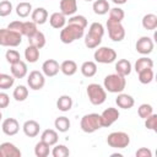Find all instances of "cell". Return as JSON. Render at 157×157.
I'll use <instances>...</instances> for the list:
<instances>
[{
	"mask_svg": "<svg viewBox=\"0 0 157 157\" xmlns=\"http://www.w3.org/2000/svg\"><path fill=\"white\" fill-rule=\"evenodd\" d=\"M22 42V34L12 29L0 28V45L2 47H18Z\"/></svg>",
	"mask_w": 157,
	"mask_h": 157,
	"instance_id": "6",
	"label": "cell"
},
{
	"mask_svg": "<svg viewBox=\"0 0 157 157\" xmlns=\"http://www.w3.org/2000/svg\"><path fill=\"white\" fill-rule=\"evenodd\" d=\"M15 77L7 74H0V90H9L13 86Z\"/></svg>",
	"mask_w": 157,
	"mask_h": 157,
	"instance_id": "36",
	"label": "cell"
},
{
	"mask_svg": "<svg viewBox=\"0 0 157 157\" xmlns=\"http://www.w3.org/2000/svg\"><path fill=\"white\" fill-rule=\"evenodd\" d=\"M56 108L61 112H69L72 108V98L67 94H63L56 101Z\"/></svg>",
	"mask_w": 157,
	"mask_h": 157,
	"instance_id": "26",
	"label": "cell"
},
{
	"mask_svg": "<svg viewBox=\"0 0 157 157\" xmlns=\"http://www.w3.org/2000/svg\"><path fill=\"white\" fill-rule=\"evenodd\" d=\"M32 4L28 1H22L16 6V13L18 17L25 18L27 16H29V13H32Z\"/></svg>",
	"mask_w": 157,
	"mask_h": 157,
	"instance_id": "30",
	"label": "cell"
},
{
	"mask_svg": "<svg viewBox=\"0 0 157 157\" xmlns=\"http://www.w3.org/2000/svg\"><path fill=\"white\" fill-rule=\"evenodd\" d=\"M25 59H26L28 63H31V64L36 63V61L39 59V49H38L37 47L29 44V45L25 49Z\"/></svg>",
	"mask_w": 157,
	"mask_h": 157,
	"instance_id": "31",
	"label": "cell"
},
{
	"mask_svg": "<svg viewBox=\"0 0 157 157\" xmlns=\"http://www.w3.org/2000/svg\"><path fill=\"white\" fill-rule=\"evenodd\" d=\"M115 103H117V105H118L119 108H121V109H130V108L134 107L135 101H134V98H132L130 94L120 92V93H118V96H117V98H115Z\"/></svg>",
	"mask_w": 157,
	"mask_h": 157,
	"instance_id": "16",
	"label": "cell"
},
{
	"mask_svg": "<svg viewBox=\"0 0 157 157\" xmlns=\"http://www.w3.org/2000/svg\"><path fill=\"white\" fill-rule=\"evenodd\" d=\"M142 27L147 31H153L157 28V16L155 13H147L142 17Z\"/></svg>",
	"mask_w": 157,
	"mask_h": 157,
	"instance_id": "28",
	"label": "cell"
},
{
	"mask_svg": "<svg viewBox=\"0 0 157 157\" xmlns=\"http://www.w3.org/2000/svg\"><path fill=\"white\" fill-rule=\"evenodd\" d=\"M1 130L7 136H13L20 130V124L15 118H7L1 124Z\"/></svg>",
	"mask_w": 157,
	"mask_h": 157,
	"instance_id": "14",
	"label": "cell"
},
{
	"mask_svg": "<svg viewBox=\"0 0 157 157\" xmlns=\"http://www.w3.org/2000/svg\"><path fill=\"white\" fill-rule=\"evenodd\" d=\"M80 70L85 77H93L97 74V64L94 61H91V60L85 61V63H82Z\"/></svg>",
	"mask_w": 157,
	"mask_h": 157,
	"instance_id": "24",
	"label": "cell"
},
{
	"mask_svg": "<svg viewBox=\"0 0 157 157\" xmlns=\"http://www.w3.org/2000/svg\"><path fill=\"white\" fill-rule=\"evenodd\" d=\"M152 67H153V60L147 58V56L139 58L135 63V71L136 72H140L144 69H152Z\"/></svg>",
	"mask_w": 157,
	"mask_h": 157,
	"instance_id": "32",
	"label": "cell"
},
{
	"mask_svg": "<svg viewBox=\"0 0 157 157\" xmlns=\"http://www.w3.org/2000/svg\"><path fill=\"white\" fill-rule=\"evenodd\" d=\"M77 11L76 0H60V12L65 16H72Z\"/></svg>",
	"mask_w": 157,
	"mask_h": 157,
	"instance_id": "19",
	"label": "cell"
},
{
	"mask_svg": "<svg viewBox=\"0 0 157 157\" xmlns=\"http://www.w3.org/2000/svg\"><path fill=\"white\" fill-rule=\"evenodd\" d=\"M37 25L33 21H25L22 25V36H26L27 38L32 37L37 32Z\"/></svg>",
	"mask_w": 157,
	"mask_h": 157,
	"instance_id": "35",
	"label": "cell"
},
{
	"mask_svg": "<svg viewBox=\"0 0 157 157\" xmlns=\"http://www.w3.org/2000/svg\"><path fill=\"white\" fill-rule=\"evenodd\" d=\"M10 104V97L5 92H0V109L7 108Z\"/></svg>",
	"mask_w": 157,
	"mask_h": 157,
	"instance_id": "47",
	"label": "cell"
},
{
	"mask_svg": "<svg viewBox=\"0 0 157 157\" xmlns=\"http://www.w3.org/2000/svg\"><path fill=\"white\" fill-rule=\"evenodd\" d=\"M28 43L31 45L37 47L38 49H42L45 45V36H44V33L40 32V31H37L32 37L28 38Z\"/></svg>",
	"mask_w": 157,
	"mask_h": 157,
	"instance_id": "29",
	"label": "cell"
},
{
	"mask_svg": "<svg viewBox=\"0 0 157 157\" xmlns=\"http://www.w3.org/2000/svg\"><path fill=\"white\" fill-rule=\"evenodd\" d=\"M125 13L123 11V9L120 7H113L109 10V17L108 20H112V21H115V22H121L123 18H124Z\"/></svg>",
	"mask_w": 157,
	"mask_h": 157,
	"instance_id": "39",
	"label": "cell"
},
{
	"mask_svg": "<svg viewBox=\"0 0 157 157\" xmlns=\"http://www.w3.org/2000/svg\"><path fill=\"white\" fill-rule=\"evenodd\" d=\"M5 59L6 61L11 65V64H15L17 61L21 60V56H20V53L15 49H7V52L5 53Z\"/></svg>",
	"mask_w": 157,
	"mask_h": 157,
	"instance_id": "41",
	"label": "cell"
},
{
	"mask_svg": "<svg viewBox=\"0 0 157 157\" xmlns=\"http://www.w3.org/2000/svg\"><path fill=\"white\" fill-rule=\"evenodd\" d=\"M131 69H132L131 63L128 59H120L115 64V71H117V74H119V75H121L124 77L128 76V75H130Z\"/></svg>",
	"mask_w": 157,
	"mask_h": 157,
	"instance_id": "23",
	"label": "cell"
},
{
	"mask_svg": "<svg viewBox=\"0 0 157 157\" xmlns=\"http://www.w3.org/2000/svg\"><path fill=\"white\" fill-rule=\"evenodd\" d=\"M60 71L65 76H72L77 71V64L74 60H64L60 64Z\"/></svg>",
	"mask_w": 157,
	"mask_h": 157,
	"instance_id": "25",
	"label": "cell"
},
{
	"mask_svg": "<svg viewBox=\"0 0 157 157\" xmlns=\"http://www.w3.org/2000/svg\"><path fill=\"white\" fill-rule=\"evenodd\" d=\"M22 25H23V21H12V22L9 23L7 28L22 34Z\"/></svg>",
	"mask_w": 157,
	"mask_h": 157,
	"instance_id": "46",
	"label": "cell"
},
{
	"mask_svg": "<svg viewBox=\"0 0 157 157\" xmlns=\"http://www.w3.org/2000/svg\"><path fill=\"white\" fill-rule=\"evenodd\" d=\"M59 71H60V65L54 59H48L42 64V72L44 76L54 77L55 75H58Z\"/></svg>",
	"mask_w": 157,
	"mask_h": 157,
	"instance_id": "13",
	"label": "cell"
},
{
	"mask_svg": "<svg viewBox=\"0 0 157 157\" xmlns=\"http://www.w3.org/2000/svg\"><path fill=\"white\" fill-rule=\"evenodd\" d=\"M114 4H117V5H123V4H125L128 0H112Z\"/></svg>",
	"mask_w": 157,
	"mask_h": 157,
	"instance_id": "49",
	"label": "cell"
},
{
	"mask_svg": "<svg viewBox=\"0 0 157 157\" xmlns=\"http://www.w3.org/2000/svg\"><path fill=\"white\" fill-rule=\"evenodd\" d=\"M103 86H104V90L110 93H120L124 91V88L126 86V80L124 76H121L117 72L110 74L104 77Z\"/></svg>",
	"mask_w": 157,
	"mask_h": 157,
	"instance_id": "2",
	"label": "cell"
},
{
	"mask_svg": "<svg viewBox=\"0 0 157 157\" xmlns=\"http://www.w3.org/2000/svg\"><path fill=\"white\" fill-rule=\"evenodd\" d=\"M58 139H59L58 132H56L55 130H53V129H45V130L42 132V135H40V141L45 142V144L49 145V146L56 145Z\"/></svg>",
	"mask_w": 157,
	"mask_h": 157,
	"instance_id": "22",
	"label": "cell"
},
{
	"mask_svg": "<svg viewBox=\"0 0 157 157\" xmlns=\"http://www.w3.org/2000/svg\"><path fill=\"white\" fill-rule=\"evenodd\" d=\"M86 92H87V97L90 102L93 105H101L107 99V92L104 87H102L98 83H90L86 88Z\"/></svg>",
	"mask_w": 157,
	"mask_h": 157,
	"instance_id": "5",
	"label": "cell"
},
{
	"mask_svg": "<svg viewBox=\"0 0 157 157\" xmlns=\"http://www.w3.org/2000/svg\"><path fill=\"white\" fill-rule=\"evenodd\" d=\"M136 157H152V152L147 147H141L136 151Z\"/></svg>",
	"mask_w": 157,
	"mask_h": 157,
	"instance_id": "48",
	"label": "cell"
},
{
	"mask_svg": "<svg viewBox=\"0 0 157 157\" xmlns=\"http://www.w3.org/2000/svg\"><path fill=\"white\" fill-rule=\"evenodd\" d=\"M80 128L86 134H92V132L99 130L102 128L101 115L97 113H90V114L83 115L80 121Z\"/></svg>",
	"mask_w": 157,
	"mask_h": 157,
	"instance_id": "4",
	"label": "cell"
},
{
	"mask_svg": "<svg viewBox=\"0 0 157 157\" xmlns=\"http://www.w3.org/2000/svg\"><path fill=\"white\" fill-rule=\"evenodd\" d=\"M12 12V4L9 0L0 1V17H6Z\"/></svg>",
	"mask_w": 157,
	"mask_h": 157,
	"instance_id": "44",
	"label": "cell"
},
{
	"mask_svg": "<svg viewBox=\"0 0 157 157\" xmlns=\"http://www.w3.org/2000/svg\"><path fill=\"white\" fill-rule=\"evenodd\" d=\"M103 36H104V27H103V25L99 23V22L91 23V26L88 28V33L85 36V45L88 49L97 48L101 44Z\"/></svg>",
	"mask_w": 157,
	"mask_h": 157,
	"instance_id": "1",
	"label": "cell"
},
{
	"mask_svg": "<svg viewBox=\"0 0 157 157\" xmlns=\"http://www.w3.org/2000/svg\"><path fill=\"white\" fill-rule=\"evenodd\" d=\"M153 45H155V44H153V40H152L150 37L144 36V37H140V38L137 39L135 48H136V52H137V53H140V54H142V55H147V54L152 53Z\"/></svg>",
	"mask_w": 157,
	"mask_h": 157,
	"instance_id": "12",
	"label": "cell"
},
{
	"mask_svg": "<svg viewBox=\"0 0 157 157\" xmlns=\"http://www.w3.org/2000/svg\"><path fill=\"white\" fill-rule=\"evenodd\" d=\"M107 29H108L109 38L113 42H121L125 37V28L121 25V22L107 20Z\"/></svg>",
	"mask_w": 157,
	"mask_h": 157,
	"instance_id": "9",
	"label": "cell"
},
{
	"mask_svg": "<svg viewBox=\"0 0 157 157\" xmlns=\"http://www.w3.org/2000/svg\"><path fill=\"white\" fill-rule=\"evenodd\" d=\"M31 18L36 25H44L48 20V11L44 7H37L32 10Z\"/></svg>",
	"mask_w": 157,
	"mask_h": 157,
	"instance_id": "20",
	"label": "cell"
},
{
	"mask_svg": "<svg viewBox=\"0 0 157 157\" xmlns=\"http://www.w3.org/2000/svg\"><path fill=\"white\" fill-rule=\"evenodd\" d=\"M1 118H2V114H1V112H0V120H1Z\"/></svg>",
	"mask_w": 157,
	"mask_h": 157,
	"instance_id": "50",
	"label": "cell"
},
{
	"mask_svg": "<svg viewBox=\"0 0 157 157\" xmlns=\"http://www.w3.org/2000/svg\"><path fill=\"white\" fill-rule=\"evenodd\" d=\"M139 75V81L144 85L151 83L153 80V70L152 69H144L140 72H137Z\"/></svg>",
	"mask_w": 157,
	"mask_h": 157,
	"instance_id": "37",
	"label": "cell"
},
{
	"mask_svg": "<svg viewBox=\"0 0 157 157\" xmlns=\"http://www.w3.org/2000/svg\"><path fill=\"white\" fill-rule=\"evenodd\" d=\"M70 125L71 123L66 117H58L54 121V126L59 132H66L70 129Z\"/></svg>",
	"mask_w": 157,
	"mask_h": 157,
	"instance_id": "33",
	"label": "cell"
},
{
	"mask_svg": "<svg viewBox=\"0 0 157 157\" xmlns=\"http://www.w3.org/2000/svg\"><path fill=\"white\" fill-rule=\"evenodd\" d=\"M49 145H47L45 142L43 141H39L36 144V147H34V155L37 157H47L49 155Z\"/></svg>",
	"mask_w": 157,
	"mask_h": 157,
	"instance_id": "38",
	"label": "cell"
},
{
	"mask_svg": "<svg viewBox=\"0 0 157 157\" xmlns=\"http://www.w3.org/2000/svg\"><path fill=\"white\" fill-rule=\"evenodd\" d=\"M11 75L15 77V78H23L27 72H28V69H27V64L22 60L15 63V64H11Z\"/></svg>",
	"mask_w": 157,
	"mask_h": 157,
	"instance_id": "18",
	"label": "cell"
},
{
	"mask_svg": "<svg viewBox=\"0 0 157 157\" xmlns=\"http://www.w3.org/2000/svg\"><path fill=\"white\" fill-rule=\"evenodd\" d=\"M93 58L96 60V63L99 64H110L113 61H115L117 59V52L109 47H99L98 49H96Z\"/></svg>",
	"mask_w": 157,
	"mask_h": 157,
	"instance_id": "8",
	"label": "cell"
},
{
	"mask_svg": "<svg viewBox=\"0 0 157 157\" xmlns=\"http://www.w3.org/2000/svg\"><path fill=\"white\" fill-rule=\"evenodd\" d=\"M152 113H153V108H152L151 104H147V103L141 104V105L139 107V109H137V114H139V117L142 118V119H146V118L150 117Z\"/></svg>",
	"mask_w": 157,
	"mask_h": 157,
	"instance_id": "42",
	"label": "cell"
},
{
	"mask_svg": "<svg viewBox=\"0 0 157 157\" xmlns=\"http://www.w3.org/2000/svg\"><path fill=\"white\" fill-rule=\"evenodd\" d=\"M53 157H67L70 155L69 148L65 145H56L52 151Z\"/></svg>",
	"mask_w": 157,
	"mask_h": 157,
	"instance_id": "43",
	"label": "cell"
},
{
	"mask_svg": "<svg viewBox=\"0 0 157 157\" xmlns=\"http://www.w3.org/2000/svg\"><path fill=\"white\" fill-rule=\"evenodd\" d=\"M107 144L117 150L125 148L130 144V136L124 131H113L107 137Z\"/></svg>",
	"mask_w": 157,
	"mask_h": 157,
	"instance_id": "7",
	"label": "cell"
},
{
	"mask_svg": "<svg viewBox=\"0 0 157 157\" xmlns=\"http://www.w3.org/2000/svg\"><path fill=\"white\" fill-rule=\"evenodd\" d=\"M13 98L17 101V102H23L27 97H28V88L23 85H18L15 90H13V93H12Z\"/></svg>",
	"mask_w": 157,
	"mask_h": 157,
	"instance_id": "34",
	"label": "cell"
},
{
	"mask_svg": "<svg viewBox=\"0 0 157 157\" xmlns=\"http://www.w3.org/2000/svg\"><path fill=\"white\" fill-rule=\"evenodd\" d=\"M22 130L25 132L26 136L28 137H36L39 134L40 130V125L36 121V120H26L22 125Z\"/></svg>",
	"mask_w": 157,
	"mask_h": 157,
	"instance_id": "17",
	"label": "cell"
},
{
	"mask_svg": "<svg viewBox=\"0 0 157 157\" xmlns=\"http://www.w3.org/2000/svg\"><path fill=\"white\" fill-rule=\"evenodd\" d=\"M27 85L33 91L42 90L44 87V85H45V77H44L43 72H40L38 70L31 71L29 75H28V77H27Z\"/></svg>",
	"mask_w": 157,
	"mask_h": 157,
	"instance_id": "10",
	"label": "cell"
},
{
	"mask_svg": "<svg viewBox=\"0 0 157 157\" xmlns=\"http://www.w3.org/2000/svg\"><path fill=\"white\" fill-rule=\"evenodd\" d=\"M0 157H1V155H0Z\"/></svg>",
	"mask_w": 157,
	"mask_h": 157,
	"instance_id": "52",
	"label": "cell"
},
{
	"mask_svg": "<svg viewBox=\"0 0 157 157\" xmlns=\"http://www.w3.org/2000/svg\"><path fill=\"white\" fill-rule=\"evenodd\" d=\"M49 23L55 29H61L66 25V16L61 12H53L49 17Z\"/></svg>",
	"mask_w": 157,
	"mask_h": 157,
	"instance_id": "21",
	"label": "cell"
},
{
	"mask_svg": "<svg viewBox=\"0 0 157 157\" xmlns=\"http://www.w3.org/2000/svg\"><path fill=\"white\" fill-rule=\"evenodd\" d=\"M1 157H21V151L12 142H2L0 145Z\"/></svg>",
	"mask_w": 157,
	"mask_h": 157,
	"instance_id": "15",
	"label": "cell"
},
{
	"mask_svg": "<svg viewBox=\"0 0 157 157\" xmlns=\"http://www.w3.org/2000/svg\"><path fill=\"white\" fill-rule=\"evenodd\" d=\"M101 115V123H102V128H108L112 124H114L118 119H119V110L117 108H113V107H109L107 109H104L102 112Z\"/></svg>",
	"mask_w": 157,
	"mask_h": 157,
	"instance_id": "11",
	"label": "cell"
},
{
	"mask_svg": "<svg viewBox=\"0 0 157 157\" xmlns=\"http://www.w3.org/2000/svg\"><path fill=\"white\" fill-rule=\"evenodd\" d=\"M83 33H85V29L81 28L80 26L67 23L60 31V40L64 44H70V43L80 39V38H82Z\"/></svg>",
	"mask_w": 157,
	"mask_h": 157,
	"instance_id": "3",
	"label": "cell"
},
{
	"mask_svg": "<svg viewBox=\"0 0 157 157\" xmlns=\"http://www.w3.org/2000/svg\"><path fill=\"white\" fill-rule=\"evenodd\" d=\"M92 9H93V12L96 15H105L109 12L110 6H109V2L107 0H94Z\"/></svg>",
	"mask_w": 157,
	"mask_h": 157,
	"instance_id": "27",
	"label": "cell"
},
{
	"mask_svg": "<svg viewBox=\"0 0 157 157\" xmlns=\"http://www.w3.org/2000/svg\"><path fill=\"white\" fill-rule=\"evenodd\" d=\"M145 126H146L148 130L157 131V114L152 113L150 117H147V118L145 119Z\"/></svg>",
	"mask_w": 157,
	"mask_h": 157,
	"instance_id": "45",
	"label": "cell"
},
{
	"mask_svg": "<svg viewBox=\"0 0 157 157\" xmlns=\"http://www.w3.org/2000/svg\"><path fill=\"white\" fill-rule=\"evenodd\" d=\"M85 1H93V0H85Z\"/></svg>",
	"mask_w": 157,
	"mask_h": 157,
	"instance_id": "51",
	"label": "cell"
},
{
	"mask_svg": "<svg viewBox=\"0 0 157 157\" xmlns=\"http://www.w3.org/2000/svg\"><path fill=\"white\" fill-rule=\"evenodd\" d=\"M67 23H72V25L80 26L83 29L87 27V20L82 15H72V16H70V18L67 20Z\"/></svg>",
	"mask_w": 157,
	"mask_h": 157,
	"instance_id": "40",
	"label": "cell"
}]
</instances>
